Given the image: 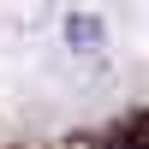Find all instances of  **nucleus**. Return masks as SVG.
I'll return each instance as SVG.
<instances>
[{"label":"nucleus","instance_id":"nucleus-1","mask_svg":"<svg viewBox=\"0 0 149 149\" xmlns=\"http://www.w3.org/2000/svg\"><path fill=\"white\" fill-rule=\"evenodd\" d=\"M66 36H72V48H84V54H95V48H102V18H90V12H78V18H66Z\"/></svg>","mask_w":149,"mask_h":149},{"label":"nucleus","instance_id":"nucleus-2","mask_svg":"<svg viewBox=\"0 0 149 149\" xmlns=\"http://www.w3.org/2000/svg\"><path fill=\"white\" fill-rule=\"evenodd\" d=\"M119 149H149V137H143V131H137V137H125V143H119Z\"/></svg>","mask_w":149,"mask_h":149}]
</instances>
